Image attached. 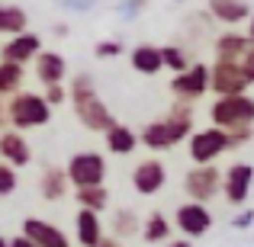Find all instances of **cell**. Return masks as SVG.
<instances>
[{"mask_svg": "<svg viewBox=\"0 0 254 247\" xmlns=\"http://www.w3.org/2000/svg\"><path fill=\"white\" fill-rule=\"evenodd\" d=\"M190 132H193V109H190V103L177 99V103L171 106L168 116L158 119V122H148L135 138L145 145V148H151V151H168V148H174V145L187 142Z\"/></svg>", "mask_w": 254, "mask_h": 247, "instance_id": "obj_1", "label": "cell"}, {"mask_svg": "<svg viewBox=\"0 0 254 247\" xmlns=\"http://www.w3.org/2000/svg\"><path fill=\"white\" fill-rule=\"evenodd\" d=\"M64 90H68V99H71V106H74V116L84 122V129L103 132V135H106V132L116 125L113 112L106 109V103L100 99V93H97V87H93L90 74H77Z\"/></svg>", "mask_w": 254, "mask_h": 247, "instance_id": "obj_2", "label": "cell"}, {"mask_svg": "<svg viewBox=\"0 0 254 247\" xmlns=\"http://www.w3.org/2000/svg\"><path fill=\"white\" fill-rule=\"evenodd\" d=\"M209 119L212 129L225 132V135H235V132H251L254 125V99L248 93L242 97H219L209 106Z\"/></svg>", "mask_w": 254, "mask_h": 247, "instance_id": "obj_3", "label": "cell"}, {"mask_svg": "<svg viewBox=\"0 0 254 247\" xmlns=\"http://www.w3.org/2000/svg\"><path fill=\"white\" fill-rule=\"evenodd\" d=\"M3 109H6V125H13V132L39 129V125H49V119H52V109L45 106L42 93H32V90L13 93L10 103H3Z\"/></svg>", "mask_w": 254, "mask_h": 247, "instance_id": "obj_4", "label": "cell"}, {"mask_svg": "<svg viewBox=\"0 0 254 247\" xmlns=\"http://www.w3.org/2000/svg\"><path fill=\"white\" fill-rule=\"evenodd\" d=\"M68 186L74 190H87V186H103L106 180V157L100 151H77L71 154L68 167H64Z\"/></svg>", "mask_w": 254, "mask_h": 247, "instance_id": "obj_5", "label": "cell"}, {"mask_svg": "<svg viewBox=\"0 0 254 247\" xmlns=\"http://www.w3.org/2000/svg\"><path fill=\"white\" fill-rule=\"evenodd\" d=\"M254 84V71H248L242 61L238 64H225V61H216L209 68V90L219 97H242L248 93V87Z\"/></svg>", "mask_w": 254, "mask_h": 247, "instance_id": "obj_6", "label": "cell"}, {"mask_svg": "<svg viewBox=\"0 0 254 247\" xmlns=\"http://www.w3.org/2000/svg\"><path fill=\"white\" fill-rule=\"evenodd\" d=\"M187 151H190L193 167H209L229 151V135L219 132V129H212V125L209 129H196V132H190V138H187Z\"/></svg>", "mask_w": 254, "mask_h": 247, "instance_id": "obj_7", "label": "cell"}, {"mask_svg": "<svg viewBox=\"0 0 254 247\" xmlns=\"http://www.w3.org/2000/svg\"><path fill=\"white\" fill-rule=\"evenodd\" d=\"M184 190H187V196H190V202L206 205L209 199L219 196V190H222V170H219L216 164L190 167V173L184 177Z\"/></svg>", "mask_w": 254, "mask_h": 247, "instance_id": "obj_8", "label": "cell"}, {"mask_svg": "<svg viewBox=\"0 0 254 247\" xmlns=\"http://www.w3.org/2000/svg\"><path fill=\"white\" fill-rule=\"evenodd\" d=\"M171 93L177 99H184V103H193L203 93H209V64H203V61L190 64L184 74L171 77Z\"/></svg>", "mask_w": 254, "mask_h": 247, "instance_id": "obj_9", "label": "cell"}, {"mask_svg": "<svg viewBox=\"0 0 254 247\" xmlns=\"http://www.w3.org/2000/svg\"><path fill=\"white\" fill-rule=\"evenodd\" d=\"M164 183H168V167L158 161V157H145L132 170V190L138 196H158L164 190Z\"/></svg>", "mask_w": 254, "mask_h": 247, "instance_id": "obj_10", "label": "cell"}, {"mask_svg": "<svg viewBox=\"0 0 254 247\" xmlns=\"http://www.w3.org/2000/svg\"><path fill=\"white\" fill-rule=\"evenodd\" d=\"M212 228V212L209 205L199 202H184L177 205V231L184 235V241H196Z\"/></svg>", "mask_w": 254, "mask_h": 247, "instance_id": "obj_11", "label": "cell"}, {"mask_svg": "<svg viewBox=\"0 0 254 247\" xmlns=\"http://www.w3.org/2000/svg\"><path fill=\"white\" fill-rule=\"evenodd\" d=\"M251 164H245V161H238V164H232L229 170L222 173V196L229 199V205H245L248 202V196H251Z\"/></svg>", "mask_w": 254, "mask_h": 247, "instance_id": "obj_12", "label": "cell"}, {"mask_svg": "<svg viewBox=\"0 0 254 247\" xmlns=\"http://www.w3.org/2000/svg\"><path fill=\"white\" fill-rule=\"evenodd\" d=\"M39 51H42V39H39L36 32L26 29L23 36H13V39H6V42H3V49H0V61L16 64V68H26Z\"/></svg>", "mask_w": 254, "mask_h": 247, "instance_id": "obj_13", "label": "cell"}, {"mask_svg": "<svg viewBox=\"0 0 254 247\" xmlns=\"http://www.w3.org/2000/svg\"><path fill=\"white\" fill-rule=\"evenodd\" d=\"M23 241H29L32 247H71L68 235L58 225L45 222V218H26L23 222Z\"/></svg>", "mask_w": 254, "mask_h": 247, "instance_id": "obj_14", "label": "cell"}, {"mask_svg": "<svg viewBox=\"0 0 254 247\" xmlns=\"http://www.w3.org/2000/svg\"><path fill=\"white\" fill-rule=\"evenodd\" d=\"M248 51H254V36H245V32H222L216 39V61H225V64H238Z\"/></svg>", "mask_w": 254, "mask_h": 247, "instance_id": "obj_15", "label": "cell"}, {"mask_svg": "<svg viewBox=\"0 0 254 247\" xmlns=\"http://www.w3.org/2000/svg\"><path fill=\"white\" fill-rule=\"evenodd\" d=\"M0 161L6 167H13V170H19V167H26L32 161V148L29 142L23 138V132H0Z\"/></svg>", "mask_w": 254, "mask_h": 247, "instance_id": "obj_16", "label": "cell"}, {"mask_svg": "<svg viewBox=\"0 0 254 247\" xmlns=\"http://www.w3.org/2000/svg\"><path fill=\"white\" fill-rule=\"evenodd\" d=\"M32 68H36V81L42 87L64 84V77H68V61H64L58 51H39V55L32 58Z\"/></svg>", "mask_w": 254, "mask_h": 247, "instance_id": "obj_17", "label": "cell"}, {"mask_svg": "<svg viewBox=\"0 0 254 247\" xmlns=\"http://www.w3.org/2000/svg\"><path fill=\"white\" fill-rule=\"evenodd\" d=\"M103 222H100V215H93V212H77L74 215V238L81 247H97L103 241Z\"/></svg>", "mask_w": 254, "mask_h": 247, "instance_id": "obj_18", "label": "cell"}, {"mask_svg": "<svg viewBox=\"0 0 254 247\" xmlns=\"http://www.w3.org/2000/svg\"><path fill=\"white\" fill-rule=\"evenodd\" d=\"M209 16L219 19L222 26H238L251 16V6L242 0H209Z\"/></svg>", "mask_w": 254, "mask_h": 247, "instance_id": "obj_19", "label": "cell"}, {"mask_svg": "<svg viewBox=\"0 0 254 247\" xmlns=\"http://www.w3.org/2000/svg\"><path fill=\"white\" fill-rule=\"evenodd\" d=\"M129 64H132V71H138V74H145V77L164 71L161 68V51H158V45H151V42L135 45V49L129 51Z\"/></svg>", "mask_w": 254, "mask_h": 247, "instance_id": "obj_20", "label": "cell"}, {"mask_svg": "<svg viewBox=\"0 0 254 247\" xmlns=\"http://www.w3.org/2000/svg\"><path fill=\"white\" fill-rule=\"evenodd\" d=\"M68 177H64V167H45L42 170V177H39V193H42L49 202H58V199H64L68 196Z\"/></svg>", "mask_w": 254, "mask_h": 247, "instance_id": "obj_21", "label": "cell"}, {"mask_svg": "<svg viewBox=\"0 0 254 247\" xmlns=\"http://www.w3.org/2000/svg\"><path fill=\"white\" fill-rule=\"evenodd\" d=\"M138 235H142L145 244H168L171 235H174V228H171V222L161 215V212H151V215L138 225Z\"/></svg>", "mask_w": 254, "mask_h": 247, "instance_id": "obj_22", "label": "cell"}, {"mask_svg": "<svg viewBox=\"0 0 254 247\" xmlns=\"http://www.w3.org/2000/svg\"><path fill=\"white\" fill-rule=\"evenodd\" d=\"M26 26H29V13L23 6H13V3H0V32L3 36H23Z\"/></svg>", "mask_w": 254, "mask_h": 247, "instance_id": "obj_23", "label": "cell"}, {"mask_svg": "<svg viewBox=\"0 0 254 247\" xmlns=\"http://www.w3.org/2000/svg\"><path fill=\"white\" fill-rule=\"evenodd\" d=\"M135 145H138L135 132H132L129 125H123V122H116L110 132H106V151H110V154H132Z\"/></svg>", "mask_w": 254, "mask_h": 247, "instance_id": "obj_24", "label": "cell"}, {"mask_svg": "<svg viewBox=\"0 0 254 247\" xmlns=\"http://www.w3.org/2000/svg\"><path fill=\"white\" fill-rule=\"evenodd\" d=\"M74 199L84 212L100 215V212L110 205V190H106V186H87V190H74Z\"/></svg>", "mask_w": 254, "mask_h": 247, "instance_id": "obj_25", "label": "cell"}, {"mask_svg": "<svg viewBox=\"0 0 254 247\" xmlns=\"http://www.w3.org/2000/svg\"><path fill=\"white\" fill-rule=\"evenodd\" d=\"M138 215L132 209H119V212H113V222H110V231L113 235L110 238H116V241H123V238H135L138 235Z\"/></svg>", "mask_w": 254, "mask_h": 247, "instance_id": "obj_26", "label": "cell"}, {"mask_svg": "<svg viewBox=\"0 0 254 247\" xmlns=\"http://www.w3.org/2000/svg\"><path fill=\"white\" fill-rule=\"evenodd\" d=\"M23 77L26 68H16V64L0 61V97H13V93L23 90Z\"/></svg>", "mask_w": 254, "mask_h": 247, "instance_id": "obj_27", "label": "cell"}, {"mask_svg": "<svg viewBox=\"0 0 254 247\" xmlns=\"http://www.w3.org/2000/svg\"><path fill=\"white\" fill-rule=\"evenodd\" d=\"M158 51H161V68L174 71V77L184 74V71L190 68V61H187V51L180 49V45H161Z\"/></svg>", "mask_w": 254, "mask_h": 247, "instance_id": "obj_28", "label": "cell"}, {"mask_svg": "<svg viewBox=\"0 0 254 247\" xmlns=\"http://www.w3.org/2000/svg\"><path fill=\"white\" fill-rule=\"evenodd\" d=\"M42 99L49 109H55V106L68 103V90H64V84H55V87H42Z\"/></svg>", "mask_w": 254, "mask_h": 247, "instance_id": "obj_29", "label": "cell"}, {"mask_svg": "<svg viewBox=\"0 0 254 247\" xmlns=\"http://www.w3.org/2000/svg\"><path fill=\"white\" fill-rule=\"evenodd\" d=\"M16 183H19V180H16V170L0 161V196H10V193H16Z\"/></svg>", "mask_w": 254, "mask_h": 247, "instance_id": "obj_30", "label": "cell"}, {"mask_svg": "<svg viewBox=\"0 0 254 247\" xmlns=\"http://www.w3.org/2000/svg\"><path fill=\"white\" fill-rule=\"evenodd\" d=\"M97 58H116L119 51H123V42H116V39H110V42H97Z\"/></svg>", "mask_w": 254, "mask_h": 247, "instance_id": "obj_31", "label": "cell"}, {"mask_svg": "<svg viewBox=\"0 0 254 247\" xmlns=\"http://www.w3.org/2000/svg\"><path fill=\"white\" fill-rule=\"evenodd\" d=\"M248 225H251V209H245L242 215L235 218V228H248Z\"/></svg>", "mask_w": 254, "mask_h": 247, "instance_id": "obj_32", "label": "cell"}, {"mask_svg": "<svg viewBox=\"0 0 254 247\" xmlns=\"http://www.w3.org/2000/svg\"><path fill=\"white\" fill-rule=\"evenodd\" d=\"M97 247H119V241H116V238H110V235H103V241H100Z\"/></svg>", "mask_w": 254, "mask_h": 247, "instance_id": "obj_33", "label": "cell"}, {"mask_svg": "<svg viewBox=\"0 0 254 247\" xmlns=\"http://www.w3.org/2000/svg\"><path fill=\"white\" fill-rule=\"evenodd\" d=\"M6 129V109H3V99H0V132Z\"/></svg>", "mask_w": 254, "mask_h": 247, "instance_id": "obj_34", "label": "cell"}, {"mask_svg": "<svg viewBox=\"0 0 254 247\" xmlns=\"http://www.w3.org/2000/svg\"><path fill=\"white\" fill-rule=\"evenodd\" d=\"M164 247H190V241H184V238H177V241H168Z\"/></svg>", "mask_w": 254, "mask_h": 247, "instance_id": "obj_35", "label": "cell"}, {"mask_svg": "<svg viewBox=\"0 0 254 247\" xmlns=\"http://www.w3.org/2000/svg\"><path fill=\"white\" fill-rule=\"evenodd\" d=\"M10 247H32V244H29V241H23V238H13Z\"/></svg>", "mask_w": 254, "mask_h": 247, "instance_id": "obj_36", "label": "cell"}, {"mask_svg": "<svg viewBox=\"0 0 254 247\" xmlns=\"http://www.w3.org/2000/svg\"><path fill=\"white\" fill-rule=\"evenodd\" d=\"M0 247H10V241H6V238H0Z\"/></svg>", "mask_w": 254, "mask_h": 247, "instance_id": "obj_37", "label": "cell"}]
</instances>
